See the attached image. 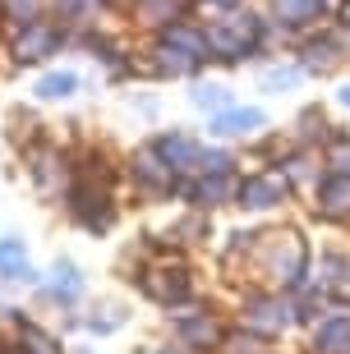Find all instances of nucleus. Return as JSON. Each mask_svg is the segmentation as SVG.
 I'll return each instance as SVG.
<instances>
[{
    "instance_id": "7ed1b4c3",
    "label": "nucleus",
    "mask_w": 350,
    "mask_h": 354,
    "mask_svg": "<svg viewBox=\"0 0 350 354\" xmlns=\"http://www.w3.org/2000/svg\"><path fill=\"white\" fill-rule=\"evenodd\" d=\"M24 258V239H0V272Z\"/></svg>"
},
{
    "instance_id": "f257e3e1",
    "label": "nucleus",
    "mask_w": 350,
    "mask_h": 354,
    "mask_svg": "<svg viewBox=\"0 0 350 354\" xmlns=\"http://www.w3.org/2000/svg\"><path fill=\"white\" fill-rule=\"evenodd\" d=\"M74 88H78L74 74H46V79L37 83V97H46V102H60V97H69Z\"/></svg>"
},
{
    "instance_id": "f03ea898",
    "label": "nucleus",
    "mask_w": 350,
    "mask_h": 354,
    "mask_svg": "<svg viewBox=\"0 0 350 354\" xmlns=\"http://www.w3.org/2000/svg\"><path fill=\"white\" fill-rule=\"evenodd\" d=\"M51 41H55V37H46V32H28V46L19 41V60H42Z\"/></svg>"
}]
</instances>
